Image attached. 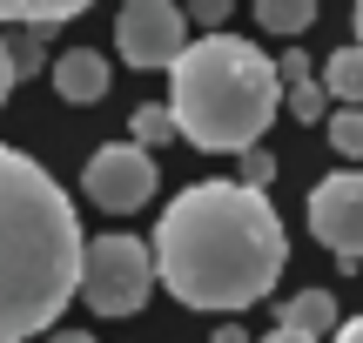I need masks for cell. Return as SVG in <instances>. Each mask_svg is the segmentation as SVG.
<instances>
[{"instance_id": "cell-21", "label": "cell", "mask_w": 363, "mask_h": 343, "mask_svg": "<svg viewBox=\"0 0 363 343\" xmlns=\"http://www.w3.org/2000/svg\"><path fill=\"white\" fill-rule=\"evenodd\" d=\"M208 343H249V330H242V323H222V330L208 337Z\"/></svg>"}, {"instance_id": "cell-14", "label": "cell", "mask_w": 363, "mask_h": 343, "mask_svg": "<svg viewBox=\"0 0 363 343\" xmlns=\"http://www.w3.org/2000/svg\"><path fill=\"white\" fill-rule=\"evenodd\" d=\"M330 148L343 162H363V108H337L330 115Z\"/></svg>"}, {"instance_id": "cell-1", "label": "cell", "mask_w": 363, "mask_h": 343, "mask_svg": "<svg viewBox=\"0 0 363 343\" xmlns=\"http://www.w3.org/2000/svg\"><path fill=\"white\" fill-rule=\"evenodd\" d=\"M148 256H155V283L175 303L235 317L276 290V276L289 263V236L262 189L195 182L162 209Z\"/></svg>"}, {"instance_id": "cell-24", "label": "cell", "mask_w": 363, "mask_h": 343, "mask_svg": "<svg viewBox=\"0 0 363 343\" xmlns=\"http://www.w3.org/2000/svg\"><path fill=\"white\" fill-rule=\"evenodd\" d=\"M357 47H363V7H357Z\"/></svg>"}, {"instance_id": "cell-3", "label": "cell", "mask_w": 363, "mask_h": 343, "mask_svg": "<svg viewBox=\"0 0 363 343\" xmlns=\"http://www.w3.org/2000/svg\"><path fill=\"white\" fill-rule=\"evenodd\" d=\"M283 108L276 54L242 34H195L169 67V121L208 155H249Z\"/></svg>"}, {"instance_id": "cell-18", "label": "cell", "mask_w": 363, "mask_h": 343, "mask_svg": "<svg viewBox=\"0 0 363 343\" xmlns=\"http://www.w3.org/2000/svg\"><path fill=\"white\" fill-rule=\"evenodd\" d=\"M222 13H229L222 0H195V13H189V21L202 27V34H222Z\"/></svg>"}, {"instance_id": "cell-13", "label": "cell", "mask_w": 363, "mask_h": 343, "mask_svg": "<svg viewBox=\"0 0 363 343\" xmlns=\"http://www.w3.org/2000/svg\"><path fill=\"white\" fill-rule=\"evenodd\" d=\"M256 21L269 34H303L316 21V0H256Z\"/></svg>"}, {"instance_id": "cell-10", "label": "cell", "mask_w": 363, "mask_h": 343, "mask_svg": "<svg viewBox=\"0 0 363 343\" xmlns=\"http://www.w3.org/2000/svg\"><path fill=\"white\" fill-rule=\"evenodd\" d=\"M276 74H283V101H289V115H296V121H316V115L330 108L323 81H310L303 54H283V61H276Z\"/></svg>"}, {"instance_id": "cell-5", "label": "cell", "mask_w": 363, "mask_h": 343, "mask_svg": "<svg viewBox=\"0 0 363 343\" xmlns=\"http://www.w3.org/2000/svg\"><path fill=\"white\" fill-rule=\"evenodd\" d=\"M155 155L148 148H135V142H101L88 155V169H81V196L94 202V209H108V215H128V209H142L148 196H155Z\"/></svg>"}, {"instance_id": "cell-23", "label": "cell", "mask_w": 363, "mask_h": 343, "mask_svg": "<svg viewBox=\"0 0 363 343\" xmlns=\"http://www.w3.org/2000/svg\"><path fill=\"white\" fill-rule=\"evenodd\" d=\"M48 343H94L88 330H48Z\"/></svg>"}, {"instance_id": "cell-19", "label": "cell", "mask_w": 363, "mask_h": 343, "mask_svg": "<svg viewBox=\"0 0 363 343\" xmlns=\"http://www.w3.org/2000/svg\"><path fill=\"white\" fill-rule=\"evenodd\" d=\"M13 81H21V74H13V54H7V34H0V108H7Z\"/></svg>"}, {"instance_id": "cell-4", "label": "cell", "mask_w": 363, "mask_h": 343, "mask_svg": "<svg viewBox=\"0 0 363 343\" xmlns=\"http://www.w3.org/2000/svg\"><path fill=\"white\" fill-rule=\"evenodd\" d=\"M148 290H155V256H148L142 236H94L88 249H81V303L94 310V317H135V310L148 303Z\"/></svg>"}, {"instance_id": "cell-6", "label": "cell", "mask_w": 363, "mask_h": 343, "mask_svg": "<svg viewBox=\"0 0 363 343\" xmlns=\"http://www.w3.org/2000/svg\"><path fill=\"white\" fill-rule=\"evenodd\" d=\"M189 47V13L169 0H128L115 13V54L128 67H175Z\"/></svg>"}, {"instance_id": "cell-15", "label": "cell", "mask_w": 363, "mask_h": 343, "mask_svg": "<svg viewBox=\"0 0 363 343\" xmlns=\"http://www.w3.org/2000/svg\"><path fill=\"white\" fill-rule=\"evenodd\" d=\"M175 135V121H169V101H148V108H135V148H148L155 155L162 142Z\"/></svg>"}, {"instance_id": "cell-11", "label": "cell", "mask_w": 363, "mask_h": 343, "mask_svg": "<svg viewBox=\"0 0 363 343\" xmlns=\"http://www.w3.org/2000/svg\"><path fill=\"white\" fill-rule=\"evenodd\" d=\"M323 94L337 108H363V47L350 40V47H330L323 61Z\"/></svg>"}, {"instance_id": "cell-12", "label": "cell", "mask_w": 363, "mask_h": 343, "mask_svg": "<svg viewBox=\"0 0 363 343\" xmlns=\"http://www.w3.org/2000/svg\"><path fill=\"white\" fill-rule=\"evenodd\" d=\"M81 0H0V21H21L27 34H40V27H61L74 21Z\"/></svg>"}, {"instance_id": "cell-9", "label": "cell", "mask_w": 363, "mask_h": 343, "mask_svg": "<svg viewBox=\"0 0 363 343\" xmlns=\"http://www.w3.org/2000/svg\"><path fill=\"white\" fill-rule=\"evenodd\" d=\"M276 323H283V330H296V337H337V296L330 290H296L289 296L283 310H276Z\"/></svg>"}, {"instance_id": "cell-7", "label": "cell", "mask_w": 363, "mask_h": 343, "mask_svg": "<svg viewBox=\"0 0 363 343\" xmlns=\"http://www.w3.org/2000/svg\"><path fill=\"white\" fill-rule=\"evenodd\" d=\"M310 236L343 263L363 256V169H337L310 189Z\"/></svg>"}, {"instance_id": "cell-22", "label": "cell", "mask_w": 363, "mask_h": 343, "mask_svg": "<svg viewBox=\"0 0 363 343\" xmlns=\"http://www.w3.org/2000/svg\"><path fill=\"white\" fill-rule=\"evenodd\" d=\"M262 343H316V337H296V330H283V323H276V330L262 337Z\"/></svg>"}, {"instance_id": "cell-2", "label": "cell", "mask_w": 363, "mask_h": 343, "mask_svg": "<svg viewBox=\"0 0 363 343\" xmlns=\"http://www.w3.org/2000/svg\"><path fill=\"white\" fill-rule=\"evenodd\" d=\"M81 215L34 155L0 142V343H27L81 290Z\"/></svg>"}, {"instance_id": "cell-16", "label": "cell", "mask_w": 363, "mask_h": 343, "mask_svg": "<svg viewBox=\"0 0 363 343\" xmlns=\"http://www.w3.org/2000/svg\"><path fill=\"white\" fill-rule=\"evenodd\" d=\"M269 175H276V155H269V148H249L235 182H242V189H269Z\"/></svg>"}, {"instance_id": "cell-20", "label": "cell", "mask_w": 363, "mask_h": 343, "mask_svg": "<svg viewBox=\"0 0 363 343\" xmlns=\"http://www.w3.org/2000/svg\"><path fill=\"white\" fill-rule=\"evenodd\" d=\"M330 343H363V317H350V323H337V337Z\"/></svg>"}, {"instance_id": "cell-8", "label": "cell", "mask_w": 363, "mask_h": 343, "mask_svg": "<svg viewBox=\"0 0 363 343\" xmlns=\"http://www.w3.org/2000/svg\"><path fill=\"white\" fill-rule=\"evenodd\" d=\"M54 94L74 101V108L101 101V94H108V54L101 47H67V54H54Z\"/></svg>"}, {"instance_id": "cell-17", "label": "cell", "mask_w": 363, "mask_h": 343, "mask_svg": "<svg viewBox=\"0 0 363 343\" xmlns=\"http://www.w3.org/2000/svg\"><path fill=\"white\" fill-rule=\"evenodd\" d=\"M7 54H13V74H40V34H13Z\"/></svg>"}]
</instances>
